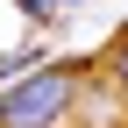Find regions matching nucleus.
<instances>
[{
	"label": "nucleus",
	"instance_id": "2",
	"mask_svg": "<svg viewBox=\"0 0 128 128\" xmlns=\"http://www.w3.org/2000/svg\"><path fill=\"white\" fill-rule=\"evenodd\" d=\"M114 78H121V92H128V43L114 50Z\"/></svg>",
	"mask_w": 128,
	"mask_h": 128
},
{
	"label": "nucleus",
	"instance_id": "1",
	"mask_svg": "<svg viewBox=\"0 0 128 128\" xmlns=\"http://www.w3.org/2000/svg\"><path fill=\"white\" fill-rule=\"evenodd\" d=\"M78 100V64H43L0 92V128H57Z\"/></svg>",
	"mask_w": 128,
	"mask_h": 128
}]
</instances>
